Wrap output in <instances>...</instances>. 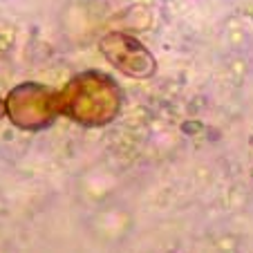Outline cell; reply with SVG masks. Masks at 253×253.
<instances>
[{"label":"cell","instance_id":"6da1fadb","mask_svg":"<svg viewBox=\"0 0 253 253\" xmlns=\"http://www.w3.org/2000/svg\"><path fill=\"white\" fill-rule=\"evenodd\" d=\"M61 112L87 128H101L110 124L121 108V92L110 77L101 72H83L72 79L58 94Z\"/></svg>","mask_w":253,"mask_h":253},{"label":"cell","instance_id":"7a4b0ae2","mask_svg":"<svg viewBox=\"0 0 253 253\" xmlns=\"http://www.w3.org/2000/svg\"><path fill=\"white\" fill-rule=\"evenodd\" d=\"M5 105L11 121L27 130L45 128L61 112L58 94L39 83H25V85L16 87Z\"/></svg>","mask_w":253,"mask_h":253},{"label":"cell","instance_id":"3957f363","mask_svg":"<svg viewBox=\"0 0 253 253\" xmlns=\"http://www.w3.org/2000/svg\"><path fill=\"white\" fill-rule=\"evenodd\" d=\"M101 49H103L105 58L112 63L115 67H119L124 74L134 79L150 77L155 72V58L150 56V52L143 47L139 41H134L132 36L126 34H110L101 41Z\"/></svg>","mask_w":253,"mask_h":253},{"label":"cell","instance_id":"277c9868","mask_svg":"<svg viewBox=\"0 0 253 253\" xmlns=\"http://www.w3.org/2000/svg\"><path fill=\"white\" fill-rule=\"evenodd\" d=\"M5 112H7V105H5V101H0V117L5 115Z\"/></svg>","mask_w":253,"mask_h":253}]
</instances>
